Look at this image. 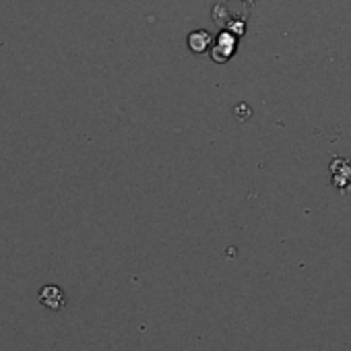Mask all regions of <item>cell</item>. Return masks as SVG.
Listing matches in <instances>:
<instances>
[{"mask_svg":"<svg viewBox=\"0 0 351 351\" xmlns=\"http://www.w3.org/2000/svg\"><path fill=\"white\" fill-rule=\"evenodd\" d=\"M236 48H238V36L230 29L221 32L215 40H213V46H211V58L219 64H226L234 58L236 54Z\"/></svg>","mask_w":351,"mask_h":351,"instance_id":"cell-1","label":"cell"},{"mask_svg":"<svg viewBox=\"0 0 351 351\" xmlns=\"http://www.w3.org/2000/svg\"><path fill=\"white\" fill-rule=\"evenodd\" d=\"M330 176H332V184L339 191L347 193L345 186L351 189V159H345V157L332 159V163H330Z\"/></svg>","mask_w":351,"mask_h":351,"instance_id":"cell-2","label":"cell"},{"mask_svg":"<svg viewBox=\"0 0 351 351\" xmlns=\"http://www.w3.org/2000/svg\"><path fill=\"white\" fill-rule=\"evenodd\" d=\"M40 302H42L46 308H50V310H62V308L66 306V295H64V291H62L60 287H56V285H46V287H42V291H40Z\"/></svg>","mask_w":351,"mask_h":351,"instance_id":"cell-3","label":"cell"},{"mask_svg":"<svg viewBox=\"0 0 351 351\" xmlns=\"http://www.w3.org/2000/svg\"><path fill=\"white\" fill-rule=\"evenodd\" d=\"M213 40H215V38H213L209 32H205V29H197V32H193V34L189 36L186 44H189V48H191L195 54H205V52H209V50H211Z\"/></svg>","mask_w":351,"mask_h":351,"instance_id":"cell-4","label":"cell"}]
</instances>
